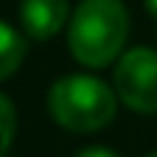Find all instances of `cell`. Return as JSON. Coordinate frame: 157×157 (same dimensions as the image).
<instances>
[{
	"mask_svg": "<svg viewBox=\"0 0 157 157\" xmlns=\"http://www.w3.org/2000/svg\"><path fill=\"white\" fill-rule=\"evenodd\" d=\"M128 9L122 0H82L70 15L67 47L82 67L99 70L122 56L128 41Z\"/></svg>",
	"mask_w": 157,
	"mask_h": 157,
	"instance_id": "cell-1",
	"label": "cell"
},
{
	"mask_svg": "<svg viewBox=\"0 0 157 157\" xmlns=\"http://www.w3.org/2000/svg\"><path fill=\"white\" fill-rule=\"evenodd\" d=\"M117 90L96 76H61L47 93V111L52 122L73 134H93L117 117Z\"/></svg>",
	"mask_w": 157,
	"mask_h": 157,
	"instance_id": "cell-2",
	"label": "cell"
},
{
	"mask_svg": "<svg viewBox=\"0 0 157 157\" xmlns=\"http://www.w3.org/2000/svg\"><path fill=\"white\" fill-rule=\"evenodd\" d=\"M113 90L134 113H157V50L134 47L117 58Z\"/></svg>",
	"mask_w": 157,
	"mask_h": 157,
	"instance_id": "cell-3",
	"label": "cell"
},
{
	"mask_svg": "<svg viewBox=\"0 0 157 157\" xmlns=\"http://www.w3.org/2000/svg\"><path fill=\"white\" fill-rule=\"evenodd\" d=\"M70 17L67 0H21V26L32 41H50Z\"/></svg>",
	"mask_w": 157,
	"mask_h": 157,
	"instance_id": "cell-4",
	"label": "cell"
},
{
	"mask_svg": "<svg viewBox=\"0 0 157 157\" xmlns=\"http://www.w3.org/2000/svg\"><path fill=\"white\" fill-rule=\"evenodd\" d=\"M26 58V35L0 21V82L9 78Z\"/></svg>",
	"mask_w": 157,
	"mask_h": 157,
	"instance_id": "cell-5",
	"label": "cell"
},
{
	"mask_svg": "<svg viewBox=\"0 0 157 157\" xmlns=\"http://www.w3.org/2000/svg\"><path fill=\"white\" fill-rule=\"evenodd\" d=\"M15 128H17L15 102H12L6 93H0V157L9 154L12 143H15Z\"/></svg>",
	"mask_w": 157,
	"mask_h": 157,
	"instance_id": "cell-6",
	"label": "cell"
},
{
	"mask_svg": "<svg viewBox=\"0 0 157 157\" xmlns=\"http://www.w3.org/2000/svg\"><path fill=\"white\" fill-rule=\"evenodd\" d=\"M76 157H119L113 148H105V146H90V148H82L76 151Z\"/></svg>",
	"mask_w": 157,
	"mask_h": 157,
	"instance_id": "cell-7",
	"label": "cell"
},
{
	"mask_svg": "<svg viewBox=\"0 0 157 157\" xmlns=\"http://www.w3.org/2000/svg\"><path fill=\"white\" fill-rule=\"evenodd\" d=\"M143 3H146V9L151 12V15L157 17V0H143Z\"/></svg>",
	"mask_w": 157,
	"mask_h": 157,
	"instance_id": "cell-8",
	"label": "cell"
},
{
	"mask_svg": "<svg viewBox=\"0 0 157 157\" xmlns=\"http://www.w3.org/2000/svg\"><path fill=\"white\" fill-rule=\"evenodd\" d=\"M146 157H157V151H151V154H146Z\"/></svg>",
	"mask_w": 157,
	"mask_h": 157,
	"instance_id": "cell-9",
	"label": "cell"
}]
</instances>
